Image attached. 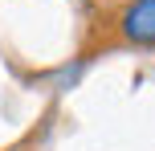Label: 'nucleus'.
Instances as JSON below:
<instances>
[{
    "mask_svg": "<svg viewBox=\"0 0 155 151\" xmlns=\"http://www.w3.org/2000/svg\"><path fill=\"white\" fill-rule=\"evenodd\" d=\"M123 37L135 45H155V0H135L123 12Z\"/></svg>",
    "mask_w": 155,
    "mask_h": 151,
    "instance_id": "nucleus-1",
    "label": "nucleus"
}]
</instances>
